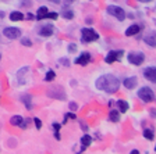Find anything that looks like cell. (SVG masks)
<instances>
[{"label":"cell","mask_w":156,"mask_h":154,"mask_svg":"<svg viewBox=\"0 0 156 154\" xmlns=\"http://www.w3.org/2000/svg\"><path fill=\"white\" fill-rule=\"evenodd\" d=\"M95 85L99 90H103L106 93H116L119 87H120V80L117 77H114L112 74H105L98 78Z\"/></svg>","instance_id":"obj_1"},{"label":"cell","mask_w":156,"mask_h":154,"mask_svg":"<svg viewBox=\"0 0 156 154\" xmlns=\"http://www.w3.org/2000/svg\"><path fill=\"white\" fill-rule=\"evenodd\" d=\"M99 39V35L92 28H82L81 29V40L84 43H91Z\"/></svg>","instance_id":"obj_2"},{"label":"cell","mask_w":156,"mask_h":154,"mask_svg":"<svg viewBox=\"0 0 156 154\" xmlns=\"http://www.w3.org/2000/svg\"><path fill=\"white\" fill-rule=\"evenodd\" d=\"M138 97L145 103H152L155 100V93H153V90L151 87L144 86L138 90Z\"/></svg>","instance_id":"obj_3"},{"label":"cell","mask_w":156,"mask_h":154,"mask_svg":"<svg viewBox=\"0 0 156 154\" xmlns=\"http://www.w3.org/2000/svg\"><path fill=\"white\" fill-rule=\"evenodd\" d=\"M50 99H56V100H66L67 96H66L64 90H63L62 86H56V87H49L48 92H46Z\"/></svg>","instance_id":"obj_4"},{"label":"cell","mask_w":156,"mask_h":154,"mask_svg":"<svg viewBox=\"0 0 156 154\" xmlns=\"http://www.w3.org/2000/svg\"><path fill=\"white\" fill-rule=\"evenodd\" d=\"M127 60H128V63H131L134 65H141L145 61V54L141 53V51H131L127 56Z\"/></svg>","instance_id":"obj_5"},{"label":"cell","mask_w":156,"mask_h":154,"mask_svg":"<svg viewBox=\"0 0 156 154\" xmlns=\"http://www.w3.org/2000/svg\"><path fill=\"white\" fill-rule=\"evenodd\" d=\"M107 13L110 14V15L116 17L119 21H124L126 19V11L119 6H109L107 7Z\"/></svg>","instance_id":"obj_6"},{"label":"cell","mask_w":156,"mask_h":154,"mask_svg":"<svg viewBox=\"0 0 156 154\" xmlns=\"http://www.w3.org/2000/svg\"><path fill=\"white\" fill-rule=\"evenodd\" d=\"M124 56V50H112L107 53V56L105 57V61L107 64H113L116 61H119Z\"/></svg>","instance_id":"obj_7"},{"label":"cell","mask_w":156,"mask_h":154,"mask_svg":"<svg viewBox=\"0 0 156 154\" xmlns=\"http://www.w3.org/2000/svg\"><path fill=\"white\" fill-rule=\"evenodd\" d=\"M3 35L6 36L7 39H18L20 35H21V29L20 28H16V26H7V28L3 29Z\"/></svg>","instance_id":"obj_8"},{"label":"cell","mask_w":156,"mask_h":154,"mask_svg":"<svg viewBox=\"0 0 156 154\" xmlns=\"http://www.w3.org/2000/svg\"><path fill=\"white\" fill-rule=\"evenodd\" d=\"M53 33H55V26L52 24H45V25H42L41 29H39V35L42 36V38H49Z\"/></svg>","instance_id":"obj_9"},{"label":"cell","mask_w":156,"mask_h":154,"mask_svg":"<svg viewBox=\"0 0 156 154\" xmlns=\"http://www.w3.org/2000/svg\"><path fill=\"white\" fill-rule=\"evenodd\" d=\"M92 60L91 54L88 53V51H84V53H81V54L78 56L77 58H75V64H80V65H87L89 61Z\"/></svg>","instance_id":"obj_10"},{"label":"cell","mask_w":156,"mask_h":154,"mask_svg":"<svg viewBox=\"0 0 156 154\" xmlns=\"http://www.w3.org/2000/svg\"><path fill=\"white\" fill-rule=\"evenodd\" d=\"M25 122L27 121L21 115H14V117H11V119H10V124H11V125L18 126V128H23V129L27 128V124H25Z\"/></svg>","instance_id":"obj_11"},{"label":"cell","mask_w":156,"mask_h":154,"mask_svg":"<svg viewBox=\"0 0 156 154\" xmlns=\"http://www.w3.org/2000/svg\"><path fill=\"white\" fill-rule=\"evenodd\" d=\"M144 77L151 82H156V68L155 67H148L144 70Z\"/></svg>","instance_id":"obj_12"},{"label":"cell","mask_w":156,"mask_h":154,"mask_svg":"<svg viewBox=\"0 0 156 154\" xmlns=\"http://www.w3.org/2000/svg\"><path fill=\"white\" fill-rule=\"evenodd\" d=\"M141 31V26L138 25V24H133V25H130L128 28L126 29V36H134V35H138V32Z\"/></svg>","instance_id":"obj_13"},{"label":"cell","mask_w":156,"mask_h":154,"mask_svg":"<svg viewBox=\"0 0 156 154\" xmlns=\"http://www.w3.org/2000/svg\"><path fill=\"white\" fill-rule=\"evenodd\" d=\"M136 84H138V80H136L135 77H130V78H127V79L123 80V85L127 87V89H134V87L136 86Z\"/></svg>","instance_id":"obj_14"},{"label":"cell","mask_w":156,"mask_h":154,"mask_svg":"<svg viewBox=\"0 0 156 154\" xmlns=\"http://www.w3.org/2000/svg\"><path fill=\"white\" fill-rule=\"evenodd\" d=\"M144 42L149 46V47H155L156 46V35L153 32H151L149 35H146L145 38H144Z\"/></svg>","instance_id":"obj_15"},{"label":"cell","mask_w":156,"mask_h":154,"mask_svg":"<svg viewBox=\"0 0 156 154\" xmlns=\"http://www.w3.org/2000/svg\"><path fill=\"white\" fill-rule=\"evenodd\" d=\"M48 11H49V10H48V7H46V6L39 7L38 11H36V19H38V21L45 19V15H46V13H48Z\"/></svg>","instance_id":"obj_16"},{"label":"cell","mask_w":156,"mask_h":154,"mask_svg":"<svg viewBox=\"0 0 156 154\" xmlns=\"http://www.w3.org/2000/svg\"><path fill=\"white\" fill-rule=\"evenodd\" d=\"M20 99H21V101L24 103V104H25V107H27V110H32V99H31V96H29V94H21V97H20Z\"/></svg>","instance_id":"obj_17"},{"label":"cell","mask_w":156,"mask_h":154,"mask_svg":"<svg viewBox=\"0 0 156 154\" xmlns=\"http://www.w3.org/2000/svg\"><path fill=\"white\" fill-rule=\"evenodd\" d=\"M117 107H119V111L120 112H127L130 106H128V103L126 100H117Z\"/></svg>","instance_id":"obj_18"},{"label":"cell","mask_w":156,"mask_h":154,"mask_svg":"<svg viewBox=\"0 0 156 154\" xmlns=\"http://www.w3.org/2000/svg\"><path fill=\"white\" fill-rule=\"evenodd\" d=\"M92 143V138L89 135H84L81 138V145H82V150H85L87 147H89Z\"/></svg>","instance_id":"obj_19"},{"label":"cell","mask_w":156,"mask_h":154,"mask_svg":"<svg viewBox=\"0 0 156 154\" xmlns=\"http://www.w3.org/2000/svg\"><path fill=\"white\" fill-rule=\"evenodd\" d=\"M109 118H110L112 122H119L120 121V111H117V110H110Z\"/></svg>","instance_id":"obj_20"},{"label":"cell","mask_w":156,"mask_h":154,"mask_svg":"<svg viewBox=\"0 0 156 154\" xmlns=\"http://www.w3.org/2000/svg\"><path fill=\"white\" fill-rule=\"evenodd\" d=\"M10 19H11V21H23L24 14L20 13V11H13V13L10 14Z\"/></svg>","instance_id":"obj_21"},{"label":"cell","mask_w":156,"mask_h":154,"mask_svg":"<svg viewBox=\"0 0 156 154\" xmlns=\"http://www.w3.org/2000/svg\"><path fill=\"white\" fill-rule=\"evenodd\" d=\"M144 138L148 139V140H153L155 139V133H153L152 129H145L144 131Z\"/></svg>","instance_id":"obj_22"},{"label":"cell","mask_w":156,"mask_h":154,"mask_svg":"<svg viewBox=\"0 0 156 154\" xmlns=\"http://www.w3.org/2000/svg\"><path fill=\"white\" fill-rule=\"evenodd\" d=\"M53 79H56V74H55V71H48L45 75V80L46 82H52Z\"/></svg>","instance_id":"obj_23"},{"label":"cell","mask_w":156,"mask_h":154,"mask_svg":"<svg viewBox=\"0 0 156 154\" xmlns=\"http://www.w3.org/2000/svg\"><path fill=\"white\" fill-rule=\"evenodd\" d=\"M63 17L66 19H73L74 18V13H73L71 10H67V11H63Z\"/></svg>","instance_id":"obj_24"},{"label":"cell","mask_w":156,"mask_h":154,"mask_svg":"<svg viewBox=\"0 0 156 154\" xmlns=\"http://www.w3.org/2000/svg\"><path fill=\"white\" fill-rule=\"evenodd\" d=\"M21 45L27 46V47H31V46H32V42H31L28 38H23V39H21Z\"/></svg>","instance_id":"obj_25"},{"label":"cell","mask_w":156,"mask_h":154,"mask_svg":"<svg viewBox=\"0 0 156 154\" xmlns=\"http://www.w3.org/2000/svg\"><path fill=\"white\" fill-rule=\"evenodd\" d=\"M57 17H58V14L57 13H55V11H52V13H46V15H45V18H50V19H57Z\"/></svg>","instance_id":"obj_26"},{"label":"cell","mask_w":156,"mask_h":154,"mask_svg":"<svg viewBox=\"0 0 156 154\" xmlns=\"http://www.w3.org/2000/svg\"><path fill=\"white\" fill-rule=\"evenodd\" d=\"M20 4L23 7H31L32 6V0H20Z\"/></svg>","instance_id":"obj_27"},{"label":"cell","mask_w":156,"mask_h":154,"mask_svg":"<svg viewBox=\"0 0 156 154\" xmlns=\"http://www.w3.org/2000/svg\"><path fill=\"white\" fill-rule=\"evenodd\" d=\"M34 122H35V126H36L38 129L42 128V121H41L39 118H34Z\"/></svg>","instance_id":"obj_28"},{"label":"cell","mask_w":156,"mask_h":154,"mask_svg":"<svg viewBox=\"0 0 156 154\" xmlns=\"http://www.w3.org/2000/svg\"><path fill=\"white\" fill-rule=\"evenodd\" d=\"M68 106H70V108L73 110V111H75V110H78V104H75V103H70V104H68Z\"/></svg>","instance_id":"obj_29"},{"label":"cell","mask_w":156,"mask_h":154,"mask_svg":"<svg viewBox=\"0 0 156 154\" xmlns=\"http://www.w3.org/2000/svg\"><path fill=\"white\" fill-rule=\"evenodd\" d=\"M75 49H77V47H75V45H74V43H71V45H70V47H68V50L71 51V53H74Z\"/></svg>","instance_id":"obj_30"},{"label":"cell","mask_w":156,"mask_h":154,"mask_svg":"<svg viewBox=\"0 0 156 154\" xmlns=\"http://www.w3.org/2000/svg\"><path fill=\"white\" fill-rule=\"evenodd\" d=\"M53 128H55V131H58V129H60V124L55 122V124H53Z\"/></svg>","instance_id":"obj_31"},{"label":"cell","mask_w":156,"mask_h":154,"mask_svg":"<svg viewBox=\"0 0 156 154\" xmlns=\"http://www.w3.org/2000/svg\"><path fill=\"white\" fill-rule=\"evenodd\" d=\"M49 2H52V3H56V4L60 3V0H49Z\"/></svg>","instance_id":"obj_32"},{"label":"cell","mask_w":156,"mask_h":154,"mask_svg":"<svg viewBox=\"0 0 156 154\" xmlns=\"http://www.w3.org/2000/svg\"><path fill=\"white\" fill-rule=\"evenodd\" d=\"M141 3H149V2H152V0H140Z\"/></svg>","instance_id":"obj_33"},{"label":"cell","mask_w":156,"mask_h":154,"mask_svg":"<svg viewBox=\"0 0 156 154\" xmlns=\"http://www.w3.org/2000/svg\"><path fill=\"white\" fill-rule=\"evenodd\" d=\"M63 64H64V65H68L70 63H68V60H63Z\"/></svg>","instance_id":"obj_34"},{"label":"cell","mask_w":156,"mask_h":154,"mask_svg":"<svg viewBox=\"0 0 156 154\" xmlns=\"http://www.w3.org/2000/svg\"><path fill=\"white\" fill-rule=\"evenodd\" d=\"M138 153H140L138 150H133V151H131V154H138Z\"/></svg>","instance_id":"obj_35"},{"label":"cell","mask_w":156,"mask_h":154,"mask_svg":"<svg viewBox=\"0 0 156 154\" xmlns=\"http://www.w3.org/2000/svg\"><path fill=\"white\" fill-rule=\"evenodd\" d=\"M66 2H67V3H73V2H74V0H66Z\"/></svg>","instance_id":"obj_36"},{"label":"cell","mask_w":156,"mask_h":154,"mask_svg":"<svg viewBox=\"0 0 156 154\" xmlns=\"http://www.w3.org/2000/svg\"><path fill=\"white\" fill-rule=\"evenodd\" d=\"M0 58H2V53H0Z\"/></svg>","instance_id":"obj_37"},{"label":"cell","mask_w":156,"mask_h":154,"mask_svg":"<svg viewBox=\"0 0 156 154\" xmlns=\"http://www.w3.org/2000/svg\"><path fill=\"white\" fill-rule=\"evenodd\" d=\"M2 15H3V14H0V17H2Z\"/></svg>","instance_id":"obj_38"}]
</instances>
